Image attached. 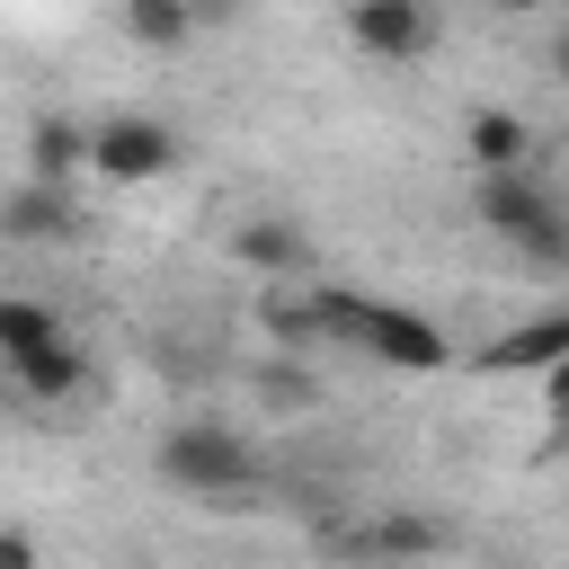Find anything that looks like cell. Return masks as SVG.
<instances>
[{"label":"cell","mask_w":569,"mask_h":569,"mask_svg":"<svg viewBox=\"0 0 569 569\" xmlns=\"http://www.w3.org/2000/svg\"><path fill=\"white\" fill-rule=\"evenodd\" d=\"M320 311H329V338H356V356H373L391 373L453 365V347H445V329L427 311H400V302H373V293H338V284H320Z\"/></svg>","instance_id":"obj_1"},{"label":"cell","mask_w":569,"mask_h":569,"mask_svg":"<svg viewBox=\"0 0 569 569\" xmlns=\"http://www.w3.org/2000/svg\"><path fill=\"white\" fill-rule=\"evenodd\" d=\"M151 471L169 480V489H187V498H249L258 489V453H249V436L240 427H213V418H187V427H169L160 436V453H151Z\"/></svg>","instance_id":"obj_2"},{"label":"cell","mask_w":569,"mask_h":569,"mask_svg":"<svg viewBox=\"0 0 569 569\" xmlns=\"http://www.w3.org/2000/svg\"><path fill=\"white\" fill-rule=\"evenodd\" d=\"M480 222L507 249H525L533 267H569V213L551 204V187L533 169H489L480 178Z\"/></svg>","instance_id":"obj_3"},{"label":"cell","mask_w":569,"mask_h":569,"mask_svg":"<svg viewBox=\"0 0 569 569\" xmlns=\"http://www.w3.org/2000/svg\"><path fill=\"white\" fill-rule=\"evenodd\" d=\"M347 36L373 62H418L436 44V0H347Z\"/></svg>","instance_id":"obj_4"},{"label":"cell","mask_w":569,"mask_h":569,"mask_svg":"<svg viewBox=\"0 0 569 569\" xmlns=\"http://www.w3.org/2000/svg\"><path fill=\"white\" fill-rule=\"evenodd\" d=\"M160 169H178V133H169L160 116H107V124H98V178L142 187V178H160Z\"/></svg>","instance_id":"obj_5"},{"label":"cell","mask_w":569,"mask_h":569,"mask_svg":"<svg viewBox=\"0 0 569 569\" xmlns=\"http://www.w3.org/2000/svg\"><path fill=\"white\" fill-rule=\"evenodd\" d=\"M231 258H240L249 276L284 284V276H311V231H302L293 213H249V222H231Z\"/></svg>","instance_id":"obj_6"},{"label":"cell","mask_w":569,"mask_h":569,"mask_svg":"<svg viewBox=\"0 0 569 569\" xmlns=\"http://www.w3.org/2000/svg\"><path fill=\"white\" fill-rule=\"evenodd\" d=\"M0 231H9V240H71V231H80V196H71L62 178H18V187L0 196Z\"/></svg>","instance_id":"obj_7"},{"label":"cell","mask_w":569,"mask_h":569,"mask_svg":"<svg viewBox=\"0 0 569 569\" xmlns=\"http://www.w3.org/2000/svg\"><path fill=\"white\" fill-rule=\"evenodd\" d=\"M98 169V124H71V116H36L27 124V178H80Z\"/></svg>","instance_id":"obj_8"},{"label":"cell","mask_w":569,"mask_h":569,"mask_svg":"<svg viewBox=\"0 0 569 569\" xmlns=\"http://www.w3.org/2000/svg\"><path fill=\"white\" fill-rule=\"evenodd\" d=\"M0 365H9V382H18L27 400H71V391L89 382V356L71 347V329L44 338V347H27V356H0Z\"/></svg>","instance_id":"obj_9"},{"label":"cell","mask_w":569,"mask_h":569,"mask_svg":"<svg viewBox=\"0 0 569 569\" xmlns=\"http://www.w3.org/2000/svg\"><path fill=\"white\" fill-rule=\"evenodd\" d=\"M445 542H453V533H445L436 516H373L347 551H356V560H436Z\"/></svg>","instance_id":"obj_10"},{"label":"cell","mask_w":569,"mask_h":569,"mask_svg":"<svg viewBox=\"0 0 569 569\" xmlns=\"http://www.w3.org/2000/svg\"><path fill=\"white\" fill-rule=\"evenodd\" d=\"M462 142H471L480 178H489V169H525V160H533V124H525L516 107H480V116L462 124Z\"/></svg>","instance_id":"obj_11"},{"label":"cell","mask_w":569,"mask_h":569,"mask_svg":"<svg viewBox=\"0 0 569 569\" xmlns=\"http://www.w3.org/2000/svg\"><path fill=\"white\" fill-rule=\"evenodd\" d=\"M196 27H204V18H196L187 0H124V36H133L142 53H178Z\"/></svg>","instance_id":"obj_12"},{"label":"cell","mask_w":569,"mask_h":569,"mask_svg":"<svg viewBox=\"0 0 569 569\" xmlns=\"http://www.w3.org/2000/svg\"><path fill=\"white\" fill-rule=\"evenodd\" d=\"M44 338H62V320H53L44 302L9 293V302H0V356H27V347H44Z\"/></svg>","instance_id":"obj_13"},{"label":"cell","mask_w":569,"mask_h":569,"mask_svg":"<svg viewBox=\"0 0 569 569\" xmlns=\"http://www.w3.org/2000/svg\"><path fill=\"white\" fill-rule=\"evenodd\" d=\"M551 356H569V320H542V329H516L489 347V365H551Z\"/></svg>","instance_id":"obj_14"},{"label":"cell","mask_w":569,"mask_h":569,"mask_svg":"<svg viewBox=\"0 0 569 569\" xmlns=\"http://www.w3.org/2000/svg\"><path fill=\"white\" fill-rule=\"evenodd\" d=\"M258 400H267V409H311L320 382H311L302 365H267V373H258Z\"/></svg>","instance_id":"obj_15"},{"label":"cell","mask_w":569,"mask_h":569,"mask_svg":"<svg viewBox=\"0 0 569 569\" xmlns=\"http://www.w3.org/2000/svg\"><path fill=\"white\" fill-rule=\"evenodd\" d=\"M0 569H36V533L27 525H0Z\"/></svg>","instance_id":"obj_16"},{"label":"cell","mask_w":569,"mask_h":569,"mask_svg":"<svg viewBox=\"0 0 569 569\" xmlns=\"http://www.w3.org/2000/svg\"><path fill=\"white\" fill-rule=\"evenodd\" d=\"M187 9H196V18H213V27H222V18H240V0H187Z\"/></svg>","instance_id":"obj_17"},{"label":"cell","mask_w":569,"mask_h":569,"mask_svg":"<svg viewBox=\"0 0 569 569\" xmlns=\"http://www.w3.org/2000/svg\"><path fill=\"white\" fill-rule=\"evenodd\" d=\"M551 62H560V80H569V36H560V44H551Z\"/></svg>","instance_id":"obj_18"},{"label":"cell","mask_w":569,"mask_h":569,"mask_svg":"<svg viewBox=\"0 0 569 569\" xmlns=\"http://www.w3.org/2000/svg\"><path fill=\"white\" fill-rule=\"evenodd\" d=\"M489 9H542V0H489Z\"/></svg>","instance_id":"obj_19"}]
</instances>
